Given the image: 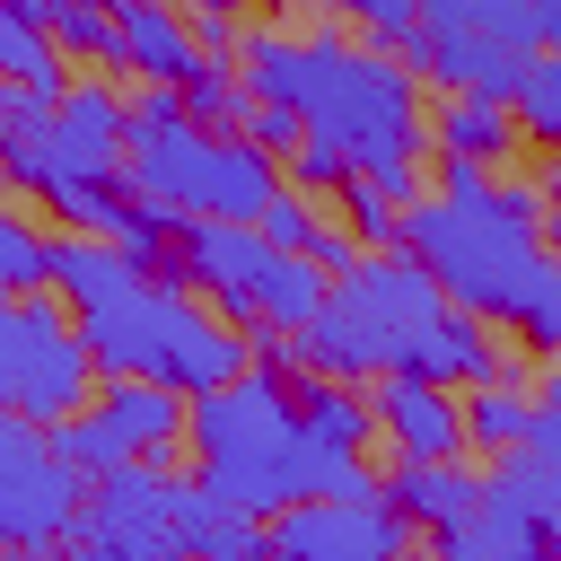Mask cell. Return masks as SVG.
Returning <instances> with one entry per match:
<instances>
[{"instance_id": "cell-1", "label": "cell", "mask_w": 561, "mask_h": 561, "mask_svg": "<svg viewBox=\"0 0 561 561\" xmlns=\"http://www.w3.org/2000/svg\"><path fill=\"white\" fill-rule=\"evenodd\" d=\"M298 140L333 149L359 184L386 202H421V79L386 44H351L342 26L298 35V88H289Z\"/></svg>"}, {"instance_id": "cell-2", "label": "cell", "mask_w": 561, "mask_h": 561, "mask_svg": "<svg viewBox=\"0 0 561 561\" xmlns=\"http://www.w3.org/2000/svg\"><path fill=\"white\" fill-rule=\"evenodd\" d=\"M403 254L438 280L447 307L508 324L526 280H535V263H543V184L491 175L482 202L421 193V202H403Z\"/></svg>"}, {"instance_id": "cell-3", "label": "cell", "mask_w": 561, "mask_h": 561, "mask_svg": "<svg viewBox=\"0 0 561 561\" xmlns=\"http://www.w3.org/2000/svg\"><path fill=\"white\" fill-rule=\"evenodd\" d=\"M438 307H447L438 280H430L403 245H386V254H359V263L324 289V307L307 316L298 351H307L316 377H351V386H368V377L394 368V351L412 342V324H430Z\"/></svg>"}, {"instance_id": "cell-4", "label": "cell", "mask_w": 561, "mask_h": 561, "mask_svg": "<svg viewBox=\"0 0 561 561\" xmlns=\"http://www.w3.org/2000/svg\"><path fill=\"white\" fill-rule=\"evenodd\" d=\"M289 438H298V412H289V386H272V377H228V386H210V394H184V447L202 456V473L237 500V508H254V517H272L280 508V456H289Z\"/></svg>"}, {"instance_id": "cell-5", "label": "cell", "mask_w": 561, "mask_h": 561, "mask_svg": "<svg viewBox=\"0 0 561 561\" xmlns=\"http://www.w3.org/2000/svg\"><path fill=\"white\" fill-rule=\"evenodd\" d=\"M79 500L88 482L44 447V421L0 403V552H53L79 535Z\"/></svg>"}, {"instance_id": "cell-6", "label": "cell", "mask_w": 561, "mask_h": 561, "mask_svg": "<svg viewBox=\"0 0 561 561\" xmlns=\"http://www.w3.org/2000/svg\"><path fill=\"white\" fill-rule=\"evenodd\" d=\"M421 552V526L394 508V500H298V508H272L263 517V561H412Z\"/></svg>"}, {"instance_id": "cell-7", "label": "cell", "mask_w": 561, "mask_h": 561, "mask_svg": "<svg viewBox=\"0 0 561 561\" xmlns=\"http://www.w3.org/2000/svg\"><path fill=\"white\" fill-rule=\"evenodd\" d=\"M79 535H88L105 561H184V543H175V482H167L149 456H123L114 473L88 482Z\"/></svg>"}, {"instance_id": "cell-8", "label": "cell", "mask_w": 561, "mask_h": 561, "mask_svg": "<svg viewBox=\"0 0 561 561\" xmlns=\"http://www.w3.org/2000/svg\"><path fill=\"white\" fill-rule=\"evenodd\" d=\"M263 263H272V245H263L254 219H184V237H175V280L193 298H210V316L237 324V333L263 324V307H254Z\"/></svg>"}, {"instance_id": "cell-9", "label": "cell", "mask_w": 561, "mask_h": 561, "mask_svg": "<svg viewBox=\"0 0 561 561\" xmlns=\"http://www.w3.org/2000/svg\"><path fill=\"white\" fill-rule=\"evenodd\" d=\"M184 316H193V289H175V280H140L131 298L79 316L88 368H96V377H158V368H167V342H175Z\"/></svg>"}, {"instance_id": "cell-10", "label": "cell", "mask_w": 561, "mask_h": 561, "mask_svg": "<svg viewBox=\"0 0 561 561\" xmlns=\"http://www.w3.org/2000/svg\"><path fill=\"white\" fill-rule=\"evenodd\" d=\"M44 175H123V88L70 79L44 114ZM35 175V193H44Z\"/></svg>"}, {"instance_id": "cell-11", "label": "cell", "mask_w": 561, "mask_h": 561, "mask_svg": "<svg viewBox=\"0 0 561 561\" xmlns=\"http://www.w3.org/2000/svg\"><path fill=\"white\" fill-rule=\"evenodd\" d=\"M368 403H377V438L394 456H421V465L465 456V403H456V386H430L412 368H386V377H368Z\"/></svg>"}, {"instance_id": "cell-12", "label": "cell", "mask_w": 561, "mask_h": 561, "mask_svg": "<svg viewBox=\"0 0 561 561\" xmlns=\"http://www.w3.org/2000/svg\"><path fill=\"white\" fill-rule=\"evenodd\" d=\"M430 561H543V508L482 473V500L430 535Z\"/></svg>"}, {"instance_id": "cell-13", "label": "cell", "mask_w": 561, "mask_h": 561, "mask_svg": "<svg viewBox=\"0 0 561 561\" xmlns=\"http://www.w3.org/2000/svg\"><path fill=\"white\" fill-rule=\"evenodd\" d=\"M394 368L430 377V386H482V377H517V359L491 342V316H465V307H438L430 324H412V342L394 351Z\"/></svg>"}, {"instance_id": "cell-14", "label": "cell", "mask_w": 561, "mask_h": 561, "mask_svg": "<svg viewBox=\"0 0 561 561\" xmlns=\"http://www.w3.org/2000/svg\"><path fill=\"white\" fill-rule=\"evenodd\" d=\"M202 175H210V131L202 123H167V131H123V184L140 202L167 210H202Z\"/></svg>"}, {"instance_id": "cell-15", "label": "cell", "mask_w": 561, "mask_h": 561, "mask_svg": "<svg viewBox=\"0 0 561 561\" xmlns=\"http://www.w3.org/2000/svg\"><path fill=\"white\" fill-rule=\"evenodd\" d=\"M105 70H131V79H167V88H184V79L202 70L193 9H175V0H123V9H114V53H105Z\"/></svg>"}, {"instance_id": "cell-16", "label": "cell", "mask_w": 561, "mask_h": 561, "mask_svg": "<svg viewBox=\"0 0 561 561\" xmlns=\"http://www.w3.org/2000/svg\"><path fill=\"white\" fill-rule=\"evenodd\" d=\"M280 193V158L245 131H210V175H202V210L193 219H263V202Z\"/></svg>"}, {"instance_id": "cell-17", "label": "cell", "mask_w": 561, "mask_h": 561, "mask_svg": "<svg viewBox=\"0 0 561 561\" xmlns=\"http://www.w3.org/2000/svg\"><path fill=\"white\" fill-rule=\"evenodd\" d=\"M96 412H105V430H114L131 456H149V465L184 447V394H175L167 377H105Z\"/></svg>"}, {"instance_id": "cell-18", "label": "cell", "mask_w": 561, "mask_h": 561, "mask_svg": "<svg viewBox=\"0 0 561 561\" xmlns=\"http://www.w3.org/2000/svg\"><path fill=\"white\" fill-rule=\"evenodd\" d=\"M53 289L70 298V316H96V307H114V298L140 289V263H131L114 237L61 228V237H53Z\"/></svg>"}, {"instance_id": "cell-19", "label": "cell", "mask_w": 561, "mask_h": 561, "mask_svg": "<svg viewBox=\"0 0 561 561\" xmlns=\"http://www.w3.org/2000/svg\"><path fill=\"white\" fill-rule=\"evenodd\" d=\"M386 500H394L421 535H438L447 517H465V508L482 500V465H473V456H447V465L394 456V465H386Z\"/></svg>"}, {"instance_id": "cell-20", "label": "cell", "mask_w": 561, "mask_h": 561, "mask_svg": "<svg viewBox=\"0 0 561 561\" xmlns=\"http://www.w3.org/2000/svg\"><path fill=\"white\" fill-rule=\"evenodd\" d=\"M289 412H298V430L316 438V447H333V456H368V438H377V403H368V386H351V377H298L289 386Z\"/></svg>"}, {"instance_id": "cell-21", "label": "cell", "mask_w": 561, "mask_h": 561, "mask_svg": "<svg viewBox=\"0 0 561 561\" xmlns=\"http://www.w3.org/2000/svg\"><path fill=\"white\" fill-rule=\"evenodd\" d=\"M175 543H184V561H210V552H263V517L237 508L210 473H193V482H175Z\"/></svg>"}, {"instance_id": "cell-22", "label": "cell", "mask_w": 561, "mask_h": 561, "mask_svg": "<svg viewBox=\"0 0 561 561\" xmlns=\"http://www.w3.org/2000/svg\"><path fill=\"white\" fill-rule=\"evenodd\" d=\"M430 149L473 158V167H491V175H500V167H508L526 140H517V114H508L500 96H465V88H456V96L430 114Z\"/></svg>"}, {"instance_id": "cell-23", "label": "cell", "mask_w": 561, "mask_h": 561, "mask_svg": "<svg viewBox=\"0 0 561 561\" xmlns=\"http://www.w3.org/2000/svg\"><path fill=\"white\" fill-rule=\"evenodd\" d=\"M456 403H465V456H508V447L535 430V394H526L517 377H482V386H465Z\"/></svg>"}, {"instance_id": "cell-24", "label": "cell", "mask_w": 561, "mask_h": 561, "mask_svg": "<svg viewBox=\"0 0 561 561\" xmlns=\"http://www.w3.org/2000/svg\"><path fill=\"white\" fill-rule=\"evenodd\" d=\"M131 263H140V280H175V237H184V210H167V202H140L131 184H123V210H114V228H105ZM184 289V280H175Z\"/></svg>"}, {"instance_id": "cell-25", "label": "cell", "mask_w": 561, "mask_h": 561, "mask_svg": "<svg viewBox=\"0 0 561 561\" xmlns=\"http://www.w3.org/2000/svg\"><path fill=\"white\" fill-rule=\"evenodd\" d=\"M324 272L307 263V254H272L263 263V280H254V307H263V324H280V333H307V316L324 307Z\"/></svg>"}, {"instance_id": "cell-26", "label": "cell", "mask_w": 561, "mask_h": 561, "mask_svg": "<svg viewBox=\"0 0 561 561\" xmlns=\"http://www.w3.org/2000/svg\"><path fill=\"white\" fill-rule=\"evenodd\" d=\"M245 114H254V96H245L237 61H228V53H202V70L184 79V123H202V131H245Z\"/></svg>"}, {"instance_id": "cell-27", "label": "cell", "mask_w": 561, "mask_h": 561, "mask_svg": "<svg viewBox=\"0 0 561 561\" xmlns=\"http://www.w3.org/2000/svg\"><path fill=\"white\" fill-rule=\"evenodd\" d=\"M508 114H517V140H535V149L561 158V44L552 53H526V79H517Z\"/></svg>"}, {"instance_id": "cell-28", "label": "cell", "mask_w": 561, "mask_h": 561, "mask_svg": "<svg viewBox=\"0 0 561 561\" xmlns=\"http://www.w3.org/2000/svg\"><path fill=\"white\" fill-rule=\"evenodd\" d=\"M0 79H18V88H35V96H61V88H70V70H61V44H53L44 26L9 18V9H0Z\"/></svg>"}, {"instance_id": "cell-29", "label": "cell", "mask_w": 561, "mask_h": 561, "mask_svg": "<svg viewBox=\"0 0 561 561\" xmlns=\"http://www.w3.org/2000/svg\"><path fill=\"white\" fill-rule=\"evenodd\" d=\"M44 447H53L79 482H96V473H114V465L131 456V447L105 430V412H61V421H44Z\"/></svg>"}, {"instance_id": "cell-30", "label": "cell", "mask_w": 561, "mask_h": 561, "mask_svg": "<svg viewBox=\"0 0 561 561\" xmlns=\"http://www.w3.org/2000/svg\"><path fill=\"white\" fill-rule=\"evenodd\" d=\"M35 289H53V237L0 210V298H35Z\"/></svg>"}, {"instance_id": "cell-31", "label": "cell", "mask_w": 561, "mask_h": 561, "mask_svg": "<svg viewBox=\"0 0 561 561\" xmlns=\"http://www.w3.org/2000/svg\"><path fill=\"white\" fill-rule=\"evenodd\" d=\"M324 9H333V18H351V26H359V44H386L403 70L421 61V9H412V0H324Z\"/></svg>"}, {"instance_id": "cell-32", "label": "cell", "mask_w": 561, "mask_h": 561, "mask_svg": "<svg viewBox=\"0 0 561 561\" xmlns=\"http://www.w3.org/2000/svg\"><path fill=\"white\" fill-rule=\"evenodd\" d=\"M333 210H342V228L359 237V254H386V245H403V202H386L377 184H359V175H351V184L333 193Z\"/></svg>"}, {"instance_id": "cell-33", "label": "cell", "mask_w": 561, "mask_h": 561, "mask_svg": "<svg viewBox=\"0 0 561 561\" xmlns=\"http://www.w3.org/2000/svg\"><path fill=\"white\" fill-rule=\"evenodd\" d=\"M508 324H517V342H526V351L561 359V263H552V254L535 263V280H526V298H517V316H508Z\"/></svg>"}, {"instance_id": "cell-34", "label": "cell", "mask_w": 561, "mask_h": 561, "mask_svg": "<svg viewBox=\"0 0 561 561\" xmlns=\"http://www.w3.org/2000/svg\"><path fill=\"white\" fill-rule=\"evenodd\" d=\"M44 35H53L70 61H105V53H114V9H88V0H53Z\"/></svg>"}, {"instance_id": "cell-35", "label": "cell", "mask_w": 561, "mask_h": 561, "mask_svg": "<svg viewBox=\"0 0 561 561\" xmlns=\"http://www.w3.org/2000/svg\"><path fill=\"white\" fill-rule=\"evenodd\" d=\"M167 123H184V88L131 79V88H123V131H167Z\"/></svg>"}, {"instance_id": "cell-36", "label": "cell", "mask_w": 561, "mask_h": 561, "mask_svg": "<svg viewBox=\"0 0 561 561\" xmlns=\"http://www.w3.org/2000/svg\"><path fill=\"white\" fill-rule=\"evenodd\" d=\"M280 184H289V193H307V202H316V193H342V184H351V167H342V158H333V149H316V140H298V149H289V158H280Z\"/></svg>"}, {"instance_id": "cell-37", "label": "cell", "mask_w": 561, "mask_h": 561, "mask_svg": "<svg viewBox=\"0 0 561 561\" xmlns=\"http://www.w3.org/2000/svg\"><path fill=\"white\" fill-rule=\"evenodd\" d=\"M254 228H263V245H272V254H298V245H307V228H316V202L280 184V193L263 202V219H254Z\"/></svg>"}, {"instance_id": "cell-38", "label": "cell", "mask_w": 561, "mask_h": 561, "mask_svg": "<svg viewBox=\"0 0 561 561\" xmlns=\"http://www.w3.org/2000/svg\"><path fill=\"white\" fill-rule=\"evenodd\" d=\"M298 254H307V263H316V272H324V280H342V272H351V263H359V237H351V228H342V219H316V228H307V245H298Z\"/></svg>"}, {"instance_id": "cell-39", "label": "cell", "mask_w": 561, "mask_h": 561, "mask_svg": "<svg viewBox=\"0 0 561 561\" xmlns=\"http://www.w3.org/2000/svg\"><path fill=\"white\" fill-rule=\"evenodd\" d=\"M245 140H263L272 158H289V149H298V114H289V105H254V114H245Z\"/></svg>"}, {"instance_id": "cell-40", "label": "cell", "mask_w": 561, "mask_h": 561, "mask_svg": "<svg viewBox=\"0 0 561 561\" xmlns=\"http://www.w3.org/2000/svg\"><path fill=\"white\" fill-rule=\"evenodd\" d=\"M438 193H447V202H482V193H491V167H473V158H447V149H438Z\"/></svg>"}, {"instance_id": "cell-41", "label": "cell", "mask_w": 561, "mask_h": 561, "mask_svg": "<svg viewBox=\"0 0 561 561\" xmlns=\"http://www.w3.org/2000/svg\"><path fill=\"white\" fill-rule=\"evenodd\" d=\"M193 44H202V53H237V18H210V9H193Z\"/></svg>"}, {"instance_id": "cell-42", "label": "cell", "mask_w": 561, "mask_h": 561, "mask_svg": "<svg viewBox=\"0 0 561 561\" xmlns=\"http://www.w3.org/2000/svg\"><path fill=\"white\" fill-rule=\"evenodd\" d=\"M44 561H105V552H96V543H88V535H61V543H53V552H44Z\"/></svg>"}, {"instance_id": "cell-43", "label": "cell", "mask_w": 561, "mask_h": 561, "mask_svg": "<svg viewBox=\"0 0 561 561\" xmlns=\"http://www.w3.org/2000/svg\"><path fill=\"white\" fill-rule=\"evenodd\" d=\"M543 254H552V263H561V202H552V210H543Z\"/></svg>"}, {"instance_id": "cell-44", "label": "cell", "mask_w": 561, "mask_h": 561, "mask_svg": "<svg viewBox=\"0 0 561 561\" xmlns=\"http://www.w3.org/2000/svg\"><path fill=\"white\" fill-rule=\"evenodd\" d=\"M543 561H561V517H543Z\"/></svg>"}, {"instance_id": "cell-45", "label": "cell", "mask_w": 561, "mask_h": 561, "mask_svg": "<svg viewBox=\"0 0 561 561\" xmlns=\"http://www.w3.org/2000/svg\"><path fill=\"white\" fill-rule=\"evenodd\" d=\"M184 9H210V18H237L245 0H184Z\"/></svg>"}, {"instance_id": "cell-46", "label": "cell", "mask_w": 561, "mask_h": 561, "mask_svg": "<svg viewBox=\"0 0 561 561\" xmlns=\"http://www.w3.org/2000/svg\"><path fill=\"white\" fill-rule=\"evenodd\" d=\"M552 202H561V167H543V210H552Z\"/></svg>"}, {"instance_id": "cell-47", "label": "cell", "mask_w": 561, "mask_h": 561, "mask_svg": "<svg viewBox=\"0 0 561 561\" xmlns=\"http://www.w3.org/2000/svg\"><path fill=\"white\" fill-rule=\"evenodd\" d=\"M210 561H263V552H210Z\"/></svg>"}, {"instance_id": "cell-48", "label": "cell", "mask_w": 561, "mask_h": 561, "mask_svg": "<svg viewBox=\"0 0 561 561\" xmlns=\"http://www.w3.org/2000/svg\"><path fill=\"white\" fill-rule=\"evenodd\" d=\"M0 561H44V552H0Z\"/></svg>"}, {"instance_id": "cell-49", "label": "cell", "mask_w": 561, "mask_h": 561, "mask_svg": "<svg viewBox=\"0 0 561 561\" xmlns=\"http://www.w3.org/2000/svg\"><path fill=\"white\" fill-rule=\"evenodd\" d=\"M552 377H561V368H552Z\"/></svg>"}]
</instances>
